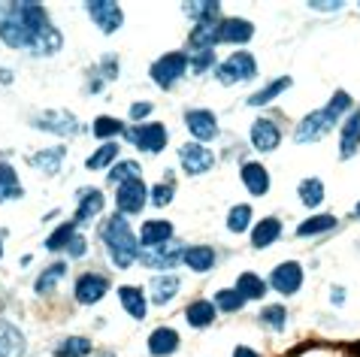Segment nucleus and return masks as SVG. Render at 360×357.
Instances as JSON below:
<instances>
[{
	"mask_svg": "<svg viewBox=\"0 0 360 357\" xmlns=\"http://www.w3.org/2000/svg\"><path fill=\"white\" fill-rule=\"evenodd\" d=\"M49 27V13L39 4L0 6V39L9 48H31L34 39Z\"/></svg>",
	"mask_w": 360,
	"mask_h": 357,
	"instance_id": "nucleus-1",
	"label": "nucleus"
},
{
	"mask_svg": "<svg viewBox=\"0 0 360 357\" xmlns=\"http://www.w3.org/2000/svg\"><path fill=\"white\" fill-rule=\"evenodd\" d=\"M100 236H103L106 249H109V261H112L118 270H127L134 261H139V236H134L131 224L124 221V215H112L106 218L103 227H100Z\"/></svg>",
	"mask_w": 360,
	"mask_h": 357,
	"instance_id": "nucleus-2",
	"label": "nucleus"
},
{
	"mask_svg": "<svg viewBox=\"0 0 360 357\" xmlns=\"http://www.w3.org/2000/svg\"><path fill=\"white\" fill-rule=\"evenodd\" d=\"M257 76V64L248 52H233L224 64L215 67V79L221 85H233V82H248Z\"/></svg>",
	"mask_w": 360,
	"mask_h": 357,
	"instance_id": "nucleus-3",
	"label": "nucleus"
},
{
	"mask_svg": "<svg viewBox=\"0 0 360 357\" xmlns=\"http://www.w3.org/2000/svg\"><path fill=\"white\" fill-rule=\"evenodd\" d=\"M336 124H339V122L327 112V109H315V112H309L303 122L297 124L294 140H297V143H318V140H324V136L333 131Z\"/></svg>",
	"mask_w": 360,
	"mask_h": 357,
	"instance_id": "nucleus-4",
	"label": "nucleus"
},
{
	"mask_svg": "<svg viewBox=\"0 0 360 357\" xmlns=\"http://www.w3.org/2000/svg\"><path fill=\"white\" fill-rule=\"evenodd\" d=\"M124 136L139 148V152H148V155H158L167 145V140H169L167 127L158 124V122L136 124V127H131V131H124Z\"/></svg>",
	"mask_w": 360,
	"mask_h": 357,
	"instance_id": "nucleus-5",
	"label": "nucleus"
},
{
	"mask_svg": "<svg viewBox=\"0 0 360 357\" xmlns=\"http://www.w3.org/2000/svg\"><path fill=\"white\" fill-rule=\"evenodd\" d=\"M185 73H188V55L182 52H169L152 64V79L161 88H173Z\"/></svg>",
	"mask_w": 360,
	"mask_h": 357,
	"instance_id": "nucleus-6",
	"label": "nucleus"
},
{
	"mask_svg": "<svg viewBox=\"0 0 360 357\" xmlns=\"http://www.w3.org/2000/svg\"><path fill=\"white\" fill-rule=\"evenodd\" d=\"M179 164L188 176H203L215 167V155L203 143H185L179 148Z\"/></svg>",
	"mask_w": 360,
	"mask_h": 357,
	"instance_id": "nucleus-7",
	"label": "nucleus"
},
{
	"mask_svg": "<svg viewBox=\"0 0 360 357\" xmlns=\"http://www.w3.org/2000/svg\"><path fill=\"white\" fill-rule=\"evenodd\" d=\"M85 9H88V15H91V22H94L103 34H115L118 27L124 25L122 6L112 4V0H91V4H85Z\"/></svg>",
	"mask_w": 360,
	"mask_h": 357,
	"instance_id": "nucleus-8",
	"label": "nucleus"
},
{
	"mask_svg": "<svg viewBox=\"0 0 360 357\" xmlns=\"http://www.w3.org/2000/svg\"><path fill=\"white\" fill-rule=\"evenodd\" d=\"M146 200H148V188H146L143 178H134V182L118 185V191H115V206H118V212L122 215L143 212Z\"/></svg>",
	"mask_w": 360,
	"mask_h": 357,
	"instance_id": "nucleus-9",
	"label": "nucleus"
},
{
	"mask_svg": "<svg viewBox=\"0 0 360 357\" xmlns=\"http://www.w3.org/2000/svg\"><path fill=\"white\" fill-rule=\"evenodd\" d=\"M185 257V249H179V245H155V249H143L139 252V261H143L148 270H161V273H169L173 266Z\"/></svg>",
	"mask_w": 360,
	"mask_h": 357,
	"instance_id": "nucleus-10",
	"label": "nucleus"
},
{
	"mask_svg": "<svg viewBox=\"0 0 360 357\" xmlns=\"http://www.w3.org/2000/svg\"><path fill=\"white\" fill-rule=\"evenodd\" d=\"M185 127H188V134L200 143H209V140L218 136V118H215V112H209V109H188Z\"/></svg>",
	"mask_w": 360,
	"mask_h": 357,
	"instance_id": "nucleus-11",
	"label": "nucleus"
},
{
	"mask_svg": "<svg viewBox=\"0 0 360 357\" xmlns=\"http://www.w3.org/2000/svg\"><path fill=\"white\" fill-rule=\"evenodd\" d=\"M269 285H273L278 294H285V297L297 294L300 287H303V266H300L297 261L278 264L276 270H273V279H269Z\"/></svg>",
	"mask_w": 360,
	"mask_h": 357,
	"instance_id": "nucleus-12",
	"label": "nucleus"
},
{
	"mask_svg": "<svg viewBox=\"0 0 360 357\" xmlns=\"http://www.w3.org/2000/svg\"><path fill=\"white\" fill-rule=\"evenodd\" d=\"M357 152H360V109H352L342 127H339V155H342V161H348Z\"/></svg>",
	"mask_w": 360,
	"mask_h": 357,
	"instance_id": "nucleus-13",
	"label": "nucleus"
},
{
	"mask_svg": "<svg viewBox=\"0 0 360 357\" xmlns=\"http://www.w3.org/2000/svg\"><path fill=\"white\" fill-rule=\"evenodd\" d=\"M39 131H49V134H61V136H73L76 134V115L64 112V109H49V112H39L37 122H34Z\"/></svg>",
	"mask_w": 360,
	"mask_h": 357,
	"instance_id": "nucleus-14",
	"label": "nucleus"
},
{
	"mask_svg": "<svg viewBox=\"0 0 360 357\" xmlns=\"http://www.w3.org/2000/svg\"><path fill=\"white\" fill-rule=\"evenodd\" d=\"M79 197V209L73 215V221L76 224H88L91 218H97L100 212H103V203H106V197L100 188H82V191L76 194Z\"/></svg>",
	"mask_w": 360,
	"mask_h": 357,
	"instance_id": "nucleus-15",
	"label": "nucleus"
},
{
	"mask_svg": "<svg viewBox=\"0 0 360 357\" xmlns=\"http://www.w3.org/2000/svg\"><path fill=\"white\" fill-rule=\"evenodd\" d=\"M218 43H248L255 37V25L245 22V18H221L215 25Z\"/></svg>",
	"mask_w": 360,
	"mask_h": 357,
	"instance_id": "nucleus-16",
	"label": "nucleus"
},
{
	"mask_svg": "<svg viewBox=\"0 0 360 357\" xmlns=\"http://www.w3.org/2000/svg\"><path fill=\"white\" fill-rule=\"evenodd\" d=\"M109 291V282L103 279V275H94V273H85L76 279V300L91 306V303H100Z\"/></svg>",
	"mask_w": 360,
	"mask_h": 357,
	"instance_id": "nucleus-17",
	"label": "nucleus"
},
{
	"mask_svg": "<svg viewBox=\"0 0 360 357\" xmlns=\"http://www.w3.org/2000/svg\"><path fill=\"white\" fill-rule=\"evenodd\" d=\"M278 143H282V131L276 127V122H269V118H257L252 124V145L257 152H276Z\"/></svg>",
	"mask_w": 360,
	"mask_h": 357,
	"instance_id": "nucleus-18",
	"label": "nucleus"
},
{
	"mask_svg": "<svg viewBox=\"0 0 360 357\" xmlns=\"http://www.w3.org/2000/svg\"><path fill=\"white\" fill-rule=\"evenodd\" d=\"M239 176H243V185L248 188V194L264 197V194L269 191V173H266V167H264V164L248 161V164H243Z\"/></svg>",
	"mask_w": 360,
	"mask_h": 357,
	"instance_id": "nucleus-19",
	"label": "nucleus"
},
{
	"mask_svg": "<svg viewBox=\"0 0 360 357\" xmlns=\"http://www.w3.org/2000/svg\"><path fill=\"white\" fill-rule=\"evenodd\" d=\"M169 236H173V224H169V221H161V218L146 221L143 231H139V249H155V245H164V242H169Z\"/></svg>",
	"mask_w": 360,
	"mask_h": 357,
	"instance_id": "nucleus-20",
	"label": "nucleus"
},
{
	"mask_svg": "<svg viewBox=\"0 0 360 357\" xmlns=\"http://www.w3.org/2000/svg\"><path fill=\"white\" fill-rule=\"evenodd\" d=\"M118 300H122L124 312L131 315V318H136V321H143V318H146V312H148V300H146L143 287L122 285V287H118Z\"/></svg>",
	"mask_w": 360,
	"mask_h": 357,
	"instance_id": "nucleus-21",
	"label": "nucleus"
},
{
	"mask_svg": "<svg viewBox=\"0 0 360 357\" xmlns=\"http://www.w3.org/2000/svg\"><path fill=\"white\" fill-rule=\"evenodd\" d=\"M148 354L155 357H167V354H176L179 349V333L173 330V327H158V330H152V336H148Z\"/></svg>",
	"mask_w": 360,
	"mask_h": 357,
	"instance_id": "nucleus-22",
	"label": "nucleus"
},
{
	"mask_svg": "<svg viewBox=\"0 0 360 357\" xmlns=\"http://www.w3.org/2000/svg\"><path fill=\"white\" fill-rule=\"evenodd\" d=\"M61 46H64V37L58 34L52 25H49L46 31H43V34H39V37L34 39V46L27 48V52H31V55H37V58H52V55H58V52H61Z\"/></svg>",
	"mask_w": 360,
	"mask_h": 357,
	"instance_id": "nucleus-23",
	"label": "nucleus"
},
{
	"mask_svg": "<svg viewBox=\"0 0 360 357\" xmlns=\"http://www.w3.org/2000/svg\"><path fill=\"white\" fill-rule=\"evenodd\" d=\"M278 236H282V221H278V218H264V221H257L255 231H252V245L255 249H266V245H273Z\"/></svg>",
	"mask_w": 360,
	"mask_h": 357,
	"instance_id": "nucleus-24",
	"label": "nucleus"
},
{
	"mask_svg": "<svg viewBox=\"0 0 360 357\" xmlns=\"http://www.w3.org/2000/svg\"><path fill=\"white\" fill-rule=\"evenodd\" d=\"M182 261L191 266V273H209L215 266V249H209V245H191V249H185Z\"/></svg>",
	"mask_w": 360,
	"mask_h": 357,
	"instance_id": "nucleus-25",
	"label": "nucleus"
},
{
	"mask_svg": "<svg viewBox=\"0 0 360 357\" xmlns=\"http://www.w3.org/2000/svg\"><path fill=\"white\" fill-rule=\"evenodd\" d=\"M266 287L269 285L255 273H239V279H236V294L243 297V300H264Z\"/></svg>",
	"mask_w": 360,
	"mask_h": 357,
	"instance_id": "nucleus-26",
	"label": "nucleus"
},
{
	"mask_svg": "<svg viewBox=\"0 0 360 357\" xmlns=\"http://www.w3.org/2000/svg\"><path fill=\"white\" fill-rule=\"evenodd\" d=\"M185 15L197 25H215V18L221 15V4L215 0H200V4H185Z\"/></svg>",
	"mask_w": 360,
	"mask_h": 357,
	"instance_id": "nucleus-27",
	"label": "nucleus"
},
{
	"mask_svg": "<svg viewBox=\"0 0 360 357\" xmlns=\"http://www.w3.org/2000/svg\"><path fill=\"white\" fill-rule=\"evenodd\" d=\"M18 197H25V188L18 182L15 170L9 164H0V203L18 200Z\"/></svg>",
	"mask_w": 360,
	"mask_h": 357,
	"instance_id": "nucleus-28",
	"label": "nucleus"
},
{
	"mask_svg": "<svg viewBox=\"0 0 360 357\" xmlns=\"http://www.w3.org/2000/svg\"><path fill=\"white\" fill-rule=\"evenodd\" d=\"M185 318H188V324H191V327L203 330V327H209L215 321V303L212 300H194L185 309Z\"/></svg>",
	"mask_w": 360,
	"mask_h": 357,
	"instance_id": "nucleus-29",
	"label": "nucleus"
},
{
	"mask_svg": "<svg viewBox=\"0 0 360 357\" xmlns=\"http://www.w3.org/2000/svg\"><path fill=\"white\" fill-rule=\"evenodd\" d=\"M176 291H179V279L173 273H164V275H155V279H152V300L158 306H164V303L173 300Z\"/></svg>",
	"mask_w": 360,
	"mask_h": 357,
	"instance_id": "nucleus-30",
	"label": "nucleus"
},
{
	"mask_svg": "<svg viewBox=\"0 0 360 357\" xmlns=\"http://www.w3.org/2000/svg\"><path fill=\"white\" fill-rule=\"evenodd\" d=\"M61 161H64V148L55 145V148H43V152H37L31 157V164L37 167V170H43L49 176H55L58 170H61Z\"/></svg>",
	"mask_w": 360,
	"mask_h": 357,
	"instance_id": "nucleus-31",
	"label": "nucleus"
},
{
	"mask_svg": "<svg viewBox=\"0 0 360 357\" xmlns=\"http://www.w3.org/2000/svg\"><path fill=\"white\" fill-rule=\"evenodd\" d=\"M297 194H300V203L309 206V209L321 206L324 203V185H321V178H303L300 188H297Z\"/></svg>",
	"mask_w": 360,
	"mask_h": 357,
	"instance_id": "nucleus-32",
	"label": "nucleus"
},
{
	"mask_svg": "<svg viewBox=\"0 0 360 357\" xmlns=\"http://www.w3.org/2000/svg\"><path fill=\"white\" fill-rule=\"evenodd\" d=\"M285 88H291V76H282V79H276V82L264 85L261 91H255L252 97H248V106H266L269 100H276V97L282 94Z\"/></svg>",
	"mask_w": 360,
	"mask_h": 357,
	"instance_id": "nucleus-33",
	"label": "nucleus"
},
{
	"mask_svg": "<svg viewBox=\"0 0 360 357\" xmlns=\"http://www.w3.org/2000/svg\"><path fill=\"white\" fill-rule=\"evenodd\" d=\"M64 273H67V264H64V261L52 264V266H49V270H46V273H43V275H39V279H37L34 291H37L39 297H43V294H52V291H55V285L64 279Z\"/></svg>",
	"mask_w": 360,
	"mask_h": 357,
	"instance_id": "nucleus-34",
	"label": "nucleus"
},
{
	"mask_svg": "<svg viewBox=\"0 0 360 357\" xmlns=\"http://www.w3.org/2000/svg\"><path fill=\"white\" fill-rule=\"evenodd\" d=\"M339 221L333 215H312V218H306L303 224L297 227V236H315V233H327V231H333Z\"/></svg>",
	"mask_w": 360,
	"mask_h": 357,
	"instance_id": "nucleus-35",
	"label": "nucleus"
},
{
	"mask_svg": "<svg viewBox=\"0 0 360 357\" xmlns=\"http://www.w3.org/2000/svg\"><path fill=\"white\" fill-rule=\"evenodd\" d=\"M139 176H143V170H139L136 161H118L112 170H109V182L118 188V185H124V182H134V178H139Z\"/></svg>",
	"mask_w": 360,
	"mask_h": 357,
	"instance_id": "nucleus-36",
	"label": "nucleus"
},
{
	"mask_svg": "<svg viewBox=\"0 0 360 357\" xmlns=\"http://www.w3.org/2000/svg\"><path fill=\"white\" fill-rule=\"evenodd\" d=\"M248 227H252V206H233V209L227 212V231L230 233H245Z\"/></svg>",
	"mask_w": 360,
	"mask_h": 357,
	"instance_id": "nucleus-37",
	"label": "nucleus"
},
{
	"mask_svg": "<svg viewBox=\"0 0 360 357\" xmlns=\"http://www.w3.org/2000/svg\"><path fill=\"white\" fill-rule=\"evenodd\" d=\"M127 127L118 122V118H109V115H100V118H94V124H91V134L94 136H100V140H112V136H118V134H124Z\"/></svg>",
	"mask_w": 360,
	"mask_h": 357,
	"instance_id": "nucleus-38",
	"label": "nucleus"
},
{
	"mask_svg": "<svg viewBox=\"0 0 360 357\" xmlns=\"http://www.w3.org/2000/svg\"><path fill=\"white\" fill-rule=\"evenodd\" d=\"M55 354L58 357H85V354H91V342H88L85 336H70V339L58 345Z\"/></svg>",
	"mask_w": 360,
	"mask_h": 357,
	"instance_id": "nucleus-39",
	"label": "nucleus"
},
{
	"mask_svg": "<svg viewBox=\"0 0 360 357\" xmlns=\"http://www.w3.org/2000/svg\"><path fill=\"white\" fill-rule=\"evenodd\" d=\"M115 157H118V143H103V145H100L97 152L85 161V167H88V170H103V167H109V164L115 161Z\"/></svg>",
	"mask_w": 360,
	"mask_h": 357,
	"instance_id": "nucleus-40",
	"label": "nucleus"
},
{
	"mask_svg": "<svg viewBox=\"0 0 360 357\" xmlns=\"http://www.w3.org/2000/svg\"><path fill=\"white\" fill-rule=\"evenodd\" d=\"M76 227H79L76 221H67V224L58 227V231H55V233L46 240V252H61V249H67L70 240H73V236H76Z\"/></svg>",
	"mask_w": 360,
	"mask_h": 357,
	"instance_id": "nucleus-41",
	"label": "nucleus"
},
{
	"mask_svg": "<svg viewBox=\"0 0 360 357\" xmlns=\"http://www.w3.org/2000/svg\"><path fill=\"white\" fill-rule=\"evenodd\" d=\"M215 309H224V312H236V309H243L245 300L236 294V287H224V291H215Z\"/></svg>",
	"mask_w": 360,
	"mask_h": 357,
	"instance_id": "nucleus-42",
	"label": "nucleus"
},
{
	"mask_svg": "<svg viewBox=\"0 0 360 357\" xmlns=\"http://www.w3.org/2000/svg\"><path fill=\"white\" fill-rule=\"evenodd\" d=\"M261 321L264 327H269V330H285V321H288V312L285 306H266V309L261 312Z\"/></svg>",
	"mask_w": 360,
	"mask_h": 357,
	"instance_id": "nucleus-43",
	"label": "nucleus"
},
{
	"mask_svg": "<svg viewBox=\"0 0 360 357\" xmlns=\"http://www.w3.org/2000/svg\"><path fill=\"white\" fill-rule=\"evenodd\" d=\"M324 109H327V112H330V115H333L336 122H339V118H342L345 112H352V109H354V103H352V94H348V91H336L333 97H330V103H327Z\"/></svg>",
	"mask_w": 360,
	"mask_h": 357,
	"instance_id": "nucleus-44",
	"label": "nucleus"
},
{
	"mask_svg": "<svg viewBox=\"0 0 360 357\" xmlns=\"http://www.w3.org/2000/svg\"><path fill=\"white\" fill-rule=\"evenodd\" d=\"M212 64H215V52H197V55L188 58V70L197 73V76H200V73H206Z\"/></svg>",
	"mask_w": 360,
	"mask_h": 357,
	"instance_id": "nucleus-45",
	"label": "nucleus"
},
{
	"mask_svg": "<svg viewBox=\"0 0 360 357\" xmlns=\"http://www.w3.org/2000/svg\"><path fill=\"white\" fill-rule=\"evenodd\" d=\"M148 197H152V203H155V206H161V209H164V206L173 203V185H169V182L155 185L152 191H148Z\"/></svg>",
	"mask_w": 360,
	"mask_h": 357,
	"instance_id": "nucleus-46",
	"label": "nucleus"
},
{
	"mask_svg": "<svg viewBox=\"0 0 360 357\" xmlns=\"http://www.w3.org/2000/svg\"><path fill=\"white\" fill-rule=\"evenodd\" d=\"M85 249H88V242L82 240V236H73V240H70V245H67L64 252H67L70 257H82V254H85Z\"/></svg>",
	"mask_w": 360,
	"mask_h": 357,
	"instance_id": "nucleus-47",
	"label": "nucleus"
},
{
	"mask_svg": "<svg viewBox=\"0 0 360 357\" xmlns=\"http://www.w3.org/2000/svg\"><path fill=\"white\" fill-rule=\"evenodd\" d=\"M146 115H152V103H148V100H139V103L131 106V118H134V122H139V118H146Z\"/></svg>",
	"mask_w": 360,
	"mask_h": 357,
	"instance_id": "nucleus-48",
	"label": "nucleus"
},
{
	"mask_svg": "<svg viewBox=\"0 0 360 357\" xmlns=\"http://www.w3.org/2000/svg\"><path fill=\"white\" fill-rule=\"evenodd\" d=\"M233 357H261V354H257L255 349H248V345H236V349H233Z\"/></svg>",
	"mask_w": 360,
	"mask_h": 357,
	"instance_id": "nucleus-49",
	"label": "nucleus"
},
{
	"mask_svg": "<svg viewBox=\"0 0 360 357\" xmlns=\"http://www.w3.org/2000/svg\"><path fill=\"white\" fill-rule=\"evenodd\" d=\"M309 6L318 9V13H333V9H339L342 4H318V0H315V4H309Z\"/></svg>",
	"mask_w": 360,
	"mask_h": 357,
	"instance_id": "nucleus-50",
	"label": "nucleus"
},
{
	"mask_svg": "<svg viewBox=\"0 0 360 357\" xmlns=\"http://www.w3.org/2000/svg\"><path fill=\"white\" fill-rule=\"evenodd\" d=\"M345 291H342V287H333V303H342L345 300V297H342Z\"/></svg>",
	"mask_w": 360,
	"mask_h": 357,
	"instance_id": "nucleus-51",
	"label": "nucleus"
},
{
	"mask_svg": "<svg viewBox=\"0 0 360 357\" xmlns=\"http://www.w3.org/2000/svg\"><path fill=\"white\" fill-rule=\"evenodd\" d=\"M0 82L9 85V82H13V73H9V70H0Z\"/></svg>",
	"mask_w": 360,
	"mask_h": 357,
	"instance_id": "nucleus-52",
	"label": "nucleus"
},
{
	"mask_svg": "<svg viewBox=\"0 0 360 357\" xmlns=\"http://www.w3.org/2000/svg\"><path fill=\"white\" fill-rule=\"evenodd\" d=\"M354 215H357V218H360V203H357V206H354Z\"/></svg>",
	"mask_w": 360,
	"mask_h": 357,
	"instance_id": "nucleus-53",
	"label": "nucleus"
},
{
	"mask_svg": "<svg viewBox=\"0 0 360 357\" xmlns=\"http://www.w3.org/2000/svg\"><path fill=\"white\" fill-rule=\"evenodd\" d=\"M0 257H4V242H0Z\"/></svg>",
	"mask_w": 360,
	"mask_h": 357,
	"instance_id": "nucleus-54",
	"label": "nucleus"
}]
</instances>
